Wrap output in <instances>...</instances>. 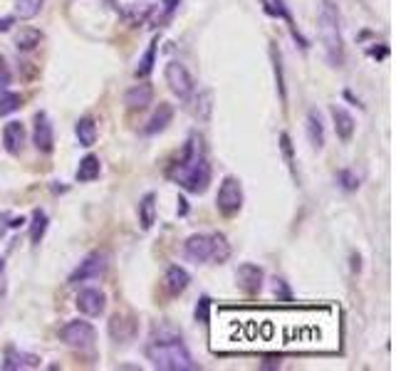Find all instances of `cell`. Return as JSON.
Returning a JSON list of instances; mask_svg holds the SVG:
<instances>
[{"label": "cell", "instance_id": "1", "mask_svg": "<svg viewBox=\"0 0 396 371\" xmlns=\"http://www.w3.org/2000/svg\"><path fill=\"white\" fill-rule=\"evenodd\" d=\"M168 176L189 193H206L208 183H211V166H208L206 151L198 134H191L186 142L181 158L176 161V166L168 171Z\"/></svg>", "mask_w": 396, "mask_h": 371}, {"label": "cell", "instance_id": "2", "mask_svg": "<svg viewBox=\"0 0 396 371\" xmlns=\"http://www.w3.org/2000/svg\"><path fill=\"white\" fill-rule=\"evenodd\" d=\"M147 356L156 369L163 371H193L196 364L191 359L186 344L181 342V334L174 329H156L147 344Z\"/></svg>", "mask_w": 396, "mask_h": 371}, {"label": "cell", "instance_id": "3", "mask_svg": "<svg viewBox=\"0 0 396 371\" xmlns=\"http://www.w3.org/2000/svg\"><path fill=\"white\" fill-rule=\"evenodd\" d=\"M184 255L191 262H226L230 245L223 233H193L184 243Z\"/></svg>", "mask_w": 396, "mask_h": 371}, {"label": "cell", "instance_id": "4", "mask_svg": "<svg viewBox=\"0 0 396 371\" xmlns=\"http://www.w3.org/2000/svg\"><path fill=\"white\" fill-rule=\"evenodd\" d=\"M320 40L325 45V55L332 67H342L344 47L342 33H339V13H337L335 0H322L320 8Z\"/></svg>", "mask_w": 396, "mask_h": 371}, {"label": "cell", "instance_id": "5", "mask_svg": "<svg viewBox=\"0 0 396 371\" xmlns=\"http://www.w3.org/2000/svg\"><path fill=\"white\" fill-rule=\"evenodd\" d=\"M216 208L218 213L226 215V218H233L240 208H243V186H240V181L235 176H226L223 179L216 196Z\"/></svg>", "mask_w": 396, "mask_h": 371}, {"label": "cell", "instance_id": "6", "mask_svg": "<svg viewBox=\"0 0 396 371\" xmlns=\"http://www.w3.org/2000/svg\"><path fill=\"white\" fill-rule=\"evenodd\" d=\"M60 339L72 349L89 351L94 347V342H97V329L89 322H85V319H72V322H67L60 329Z\"/></svg>", "mask_w": 396, "mask_h": 371}, {"label": "cell", "instance_id": "7", "mask_svg": "<svg viewBox=\"0 0 396 371\" xmlns=\"http://www.w3.org/2000/svg\"><path fill=\"white\" fill-rule=\"evenodd\" d=\"M163 80H166L168 89H171L179 99H184V102H189L191 94L196 92L193 75H191L181 62H168V65L163 67Z\"/></svg>", "mask_w": 396, "mask_h": 371}, {"label": "cell", "instance_id": "8", "mask_svg": "<svg viewBox=\"0 0 396 371\" xmlns=\"http://www.w3.org/2000/svg\"><path fill=\"white\" fill-rule=\"evenodd\" d=\"M107 270V255L104 252H92L87 255L85 260L80 262V268L70 275V282L77 285V282H87V280H97L104 275Z\"/></svg>", "mask_w": 396, "mask_h": 371}, {"label": "cell", "instance_id": "9", "mask_svg": "<svg viewBox=\"0 0 396 371\" xmlns=\"http://www.w3.org/2000/svg\"><path fill=\"white\" fill-rule=\"evenodd\" d=\"M77 310L82 312V315L87 317H99L104 312V307H107V295H104L102 289L97 287H82L80 292H77Z\"/></svg>", "mask_w": 396, "mask_h": 371}, {"label": "cell", "instance_id": "10", "mask_svg": "<svg viewBox=\"0 0 396 371\" xmlns=\"http://www.w3.org/2000/svg\"><path fill=\"white\" fill-rule=\"evenodd\" d=\"M263 10H265L267 15H272V17H280V20H285V22H288L290 33H293V38L300 43V47H302V50H307V47H309L307 38H305V35L298 30V25H295V20H293V13H290V8L285 6V0H263Z\"/></svg>", "mask_w": 396, "mask_h": 371}, {"label": "cell", "instance_id": "11", "mask_svg": "<svg viewBox=\"0 0 396 371\" xmlns=\"http://www.w3.org/2000/svg\"><path fill=\"white\" fill-rule=\"evenodd\" d=\"M33 144L40 153H50L54 146V134L52 124H50V116L45 112L35 114V126H33Z\"/></svg>", "mask_w": 396, "mask_h": 371}, {"label": "cell", "instance_id": "12", "mask_svg": "<svg viewBox=\"0 0 396 371\" xmlns=\"http://www.w3.org/2000/svg\"><path fill=\"white\" fill-rule=\"evenodd\" d=\"M263 278H265L263 268H258V265H253V262H245V265H240L238 273H235L238 287L243 289V292H248V295H258V292H261V289H263Z\"/></svg>", "mask_w": 396, "mask_h": 371}, {"label": "cell", "instance_id": "13", "mask_svg": "<svg viewBox=\"0 0 396 371\" xmlns=\"http://www.w3.org/2000/svg\"><path fill=\"white\" fill-rule=\"evenodd\" d=\"M3 371H20V369H38L40 356L27 354V351H17L15 347H8L6 359H3Z\"/></svg>", "mask_w": 396, "mask_h": 371}, {"label": "cell", "instance_id": "14", "mask_svg": "<svg viewBox=\"0 0 396 371\" xmlns=\"http://www.w3.org/2000/svg\"><path fill=\"white\" fill-rule=\"evenodd\" d=\"M330 112H332V119H335L337 137L342 139V142H349V139L354 137V129H357V121H354V116L344 109L342 104H332Z\"/></svg>", "mask_w": 396, "mask_h": 371}, {"label": "cell", "instance_id": "15", "mask_svg": "<svg viewBox=\"0 0 396 371\" xmlns=\"http://www.w3.org/2000/svg\"><path fill=\"white\" fill-rule=\"evenodd\" d=\"M3 146H6L8 153L17 156L25 146V126L20 121H8L6 129H3Z\"/></svg>", "mask_w": 396, "mask_h": 371}, {"label": "cell", "instance_id": "16", "mask_svg": "<svg viewBox=\"0 0 396 371\" xmlns=\"http://www.w3.org/2000/svg\"><path fill=\"white\" fill-rule=\"evenodd\" d=\"M171 119H174V107H171L168 102H161L156 107V112L152 114V119L147 121V126H144V134H147V137L161 134V131L171 124Z\"/></svg>", "mask_w": 396, "mask_h": 371}, {"label": "cell", "instance_id": "17", "mask_svg": "<svg viewBox=\"0 0 396 371\" xmlns=\"http://www.w3.org/2000/svg\"><path fill=\"white\" fill-rule=\"evenodd\" d=\"M191 282V275L186 273L181 265H171L163 275V287H166L168 295H181Z\"/></svg>", "mask_w": 396, "mask_h": 371}, {"label": "cell", "instance_id": "18", "mask_svg": "<svg viewBox=\"0 0 396 371\" xmlns=\"http://www.w3.org/2000/svg\"><path fill=\"white\" fill-rule=\"evenodd\" d=\"M154 99V89L152 84H134V87L129 89V92L124 94V104L129 107V109H147L149 104H152Z\"/></svg>", "mask_w": 396, "mask_h": 371}, {"label": "cell", "instance_id": "19", "mask_svg": "<svg viewBox=\"0 0 396 371\" xmlns=\"http://www.w3.org/2000/svg\"><path fill=\"white\" fill-rule=\"evenodd\" d=\"M305 129H307V139L309 144H312V149L320 151V149L325 146V124H322V116L317 114L315 109L307 112V124H305Z\"/></svg>", "mask_w": 396, "mask_h": 371}, {"label": "cell", "instance_id": "20", "mask_svg": "<svg viewBox=\"0 0 396 371\" xmlns=\"http://www.w3.org/2000/svg\"><path fill=\"white\" fill-rule=\"evenodd\" d=\"M156 220V193H147L139 201V223L144 230H149Z\"/></svg>", "mask_w": 396, "mask_h": 371}, {"label": "cell", "instance_id": "21", "mask_svg": "<svg viewBox=\"0 0 396 371\" xmlns=\"http://www.w3.org/2000/svg\"><path fill=\"white\" fill-rule=\"evenodd\" d=\"M99 171H102L99 158L87 153V156L80 161V166H77V181H80V183H89V181L99 179Z\"/></svg>", "mask_w": 396, "mask_h": 371}, {"label": "cell", "instance_id": "22", "mask_svg": "<svg viewBox=\"0 0 396 371\" xmlns=\"http://www.w3.org/2000/svg\"><path fill=\"white\" fill-rule=\"evenodd\" d=\"M75 134H77V139H80L82 146H94V142H97V124H94L89 116H85V119L77 121Z\"/></svg>", "mask_w": 396, "mask_h": 371}, {"label": "cell", "instance_id": "23", "mask_svg": "<svg viewBox=\"0 0 396 371\" xmlns=\"http://www.w3.org/2000/svg\"><path fill=\"white\" fill-rule=\"evenodd\" d=\"M40 40H43V33H40V30L25 28V30H20V33L15 35V47L20 50V52H30V50L38 47Z\"/></svg>", "mask_w": 396, "mask_h": 371}, {"label": "cell", "instance_id": "24", "mask_svg": "<svg viewBox=\"0 0 396 371\" xmlns=\"http://www.w3.org/2000/svg\"><path fill=\"white\" fill-rule=\"evenodd\" d=\"M156 45H159V38H154L152 43H149L147 52H144V57H141V60H139V65H136L134 75H136V77H141V80L152 75L154 62H156Z\"/></svg>", "mask_w": 396, "mask_h": 371}, {"label": "cell", "instance_id": "25", "mask_svg": "<svg viewBox=\"0 0 396 371\" xmlns=\"http://www.w3.org/2000/svg\"><path fill=\"white\" fill-rule=\"evenodd\" d=\"M45 230H47V213L35 208L33 220H30V241H33V245H40V241L45 238Z\"/></svg>", "mask_w": 396, "mask_h": 371}, {"label": "cell", "instance_id": "26", "mask_svg": "<svg viewBox=\"0 0 396 371\" xmlns=\"http://www.w3.org/2000/svg\"><path fill=\"white\" fill-rule=\"evenodd\" d=\"M45 0H15V17L20 20H33L43 10Z\"/></svg>", "mask_w": 396, "mask_h": 371}, {"label": "cell", "instance_id": "27", "mask_svg": "<svg viewBox=\"0 0 396 371\" xmlns=\"http://www.w3.org/2000/svg\"><path fill=\"white\" fill-rule=\"evenodd\" d=\"M22 107V97L8 89H0V116H8L13 112H17Z\"/></svg>", "mask_w": 396, "mask_h": 371}, {"label": "cell", "instance_id": "28", "mask_svg": "<svg viewBox=\"0 0 396 371\" xmlns=\"http://www.w3.org/2000/svg\"><path fill=\"white\" fill-rule=\"evenodd\" d=\"M179 3H181V0H163V3L156 8V10L149 13V15L154 17V25H163V22L171 20V15L179 10Z\"/></svg>", "mask_w": 396, "mask_h": 371}, {"label": "cell", "instance_id": "29", "mask_svg": "<svg viewBox=\"0 0 396 371\" xmlns=\"http://www.w3.org/2000/svg\"><path fill=\"white\" fill-rule=\"evenodd\" d=\"M280 149H282V156H285V161H288L290 171H293V176L298 179V169H295V153H293V142H290V137L282 131L280 134Z\"/></svg>", "mask_w": 396, "mask_h": 371}, {"label": "cell", "instance_id": "30", "mask_svg": "<svg viewBox=\"0 0 396 371\" xmlns=\"http://www.w3.org/2000/svg\"><path fill=\"white\" fill-rule=\"evenodd\" d=\"M337 183L342 186L344 191H357L359 188V179L357 174H352L349 169H342L339 174H337Z\"/></svg>", "mask_w": 396, "mask_h": 371}, {"label": "cell", "instance_id": "31", "mask_svg": "<svg viewBox=\"0 0 396 371\" xmlns=\"http://www.w3.org/2000/svg\"><path fill=\"white\" fill-rule=\"evenodd\" d=\"M13 82V75H10V67H8L6 57L0 55V89H8Z\"/></svg>", "mask_w": 396, "mask_h": 371}, {"label": "cell", "instance_id": "32", "mask_svg": "<svg viewBox=\"0 0 396 371\" xmlns=\"http://www.w3.org/2000/svg\"><path fill=\"white\" fill-rule=\"evenodd\" d=\"M208 310H211V300H208V297H201V300H198V305H196V319H198V322H208Z\"/></svg>", "mask_w": 396, "mask_h": 371}, {"label": "cell", "instance_id": "33", "mask_svg": "<svg viewBox=\"0 0 396 371\" xmlns=\"http://www.w3.org/2000/svg\"><path fill=\"white\" fill-rule=\"evenodd\" d=\"M8 230H13V215L10 213H0V238H3Z\"/></svg>", "mask_w": 396, "mask_h": 371}, {"label": "cell", "instance_id": "34", "mask_svg": "<svg viewBox=\"0 0 396 371\" xmlns=\"http://www.w3.org/2000/svg\"><path fill=\"white\" fill-rule=\"evenodd\" d=\"M275 295H280L285 302H290V289L285 285V280H275Z\"/></svg>", "mask_w": 396, "mask_h": 371}, {"label": "cell", "instance_id": "35", "mask_svg": "<svg viewBox=\"0 0 396 371\" xmlns=\"http://www.w3.org/2000/svg\"><path fill=\"white\" fill-rule=\"evenodd\" d=\"M15 25V17L8 15V17H0V33H8V30Z\"/></svg>", "mask_w": 396, "mask_h": 371}, {"label": "cell", "instance_id": "36", "mask_svg": "<svg viewBox=\"0 0 396 371\" xmlns=\"http://www.w3.org/2000/svg\"><path fill=\"white\" fill-rule=\"evenodd\" d=\"M179 203H181V206H179V213H181V215H186V213H189V206H186L184 198H179Z\"/></svg>", "mask_w": 396, "mask_h": 371}, {"label": "cell", "instance_id": "37", "mask_svg": "<svg viewBox=\"0 0 396 371\" xmlns=\"http://www.w3.org/2000/svg\"><path fill=\"white\" fill-rule=\"evenodd\" d=\"M3 270H6V260H3V257H0V273H3Z\"/></svg>", "mask_w": 396, "mask_h": 371}]
</instances>
